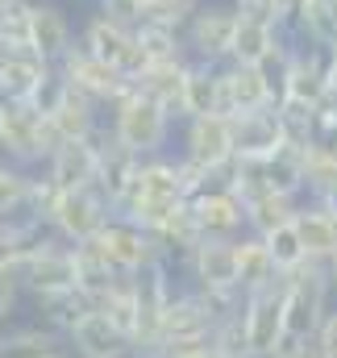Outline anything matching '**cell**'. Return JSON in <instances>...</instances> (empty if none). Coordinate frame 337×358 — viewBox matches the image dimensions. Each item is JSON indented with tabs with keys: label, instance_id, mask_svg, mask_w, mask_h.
I'll use <instances>...</instances> for the list:
<instances>
[{
	"label": "cell",
	"instance_id": "cell-18",
	"mask_svg": "<svg viewBox=\"0 0 337 358\" xmlns=\"http://www.w3.org/2000/svg\"><path fill=\"white\" fill-rule=\"evenodd\" d=\"M217 325H221V321H217L213 304L204 300V292H196V287H179V292L171 296V304H167V317H163V342H159V350L171 346V342L213 338Z\"/></svg>",
	"mask_w": 337,
	"mask_h": 358
},
{
	"label": "cell",
	"instance_id": "cell-9",
	"mask_svg": "<svg viewBox=\"0 0 337 358\" xmlns=\"http://www.w3.org/2000/svg\"><path fill=\"white\" fill-rule=\"evenodd\" d=\"M92 242L104 250V259L121 271V275H138V271H146V267H155V263L167 259L163 246H159V238H155L146 225H138V221H129V217H121V213H113L108 225H104Z\"/></svg>",
	"mask_w": 337,
	"mask_h": 358
},
{
	"label": "cell",
	"instance_id": "cell-46",
	"mask_svg": "<svg viewBox=\"0 0 337 358\" xmlns=\"http://www.w3.org/2000/svg\"><path fill=\"white\" fill-rule=\"evenodd\" d=\"M96 4H100V13L121 17V21H129V25H138L142 13H146V0H96Z\"/></svg>",
	"mask_w": 337,
	"mask_h": 358
},
{
	"label": "cell",
	"instance_id": "cell-31",
	"mask_svg": "<svg viewBox=\"0 0 337 358\" xmlns=\"http://www.w3.org/2000/svg\"><path fill=\"white\" fill-rule=\"evenodd\" d=\"M125 275L113 267L108 259H104V250L96 246V242H84V246H76V287L84 292L92 304H100L117 283H121Z\"/></svg>",
	"mask_w": 337,
	"mask_h": 358
},
{
	"label": "cell",
	"instance_id": "cell-30",
	"mask_svg": "<svg viewBox=\"0 0 337 358\" xmlns=\"http://www.w3.org/2000/svg\"><path fill=\"white\" fill-rule=\"evenodd\" d=\"M221 113V67L217 63H187V84H183V121L192 117H213Z\"/></svg>",
	"mask_w": 337,
	"mask_h": 358
},
{
	"label": "cell",
	"instance_id": "cell-45",
	"mask_svg": "<svg viewBox=\"0 0 337 358\" xmlns=\"http://www.w3.org/2000/svg\"><path fill=\"white\" fill-rule=\"evenodd\" d=\"M238 8V17L246 21H266V25H279L283 29V17H279V4L275 0H229Z\"/></svg>",
	"mask_w": 337,
	"mask_h": 358
},
{
	"label": "cell",
	"instance_id": "cell-27",
	"mask_svg": "<svg viewBox=\"0 0 337 358\" xmlns=\"http://www.w3.org/2000/svg\"><path fill=\"white\" fill-rule=\"evenodd\" d=\"M296 229H300V242H304V250H308L313 263L329 267L337 259V217L325 213L313 196H304V204L296 213Z\"/></svg>",
	"mask_w": 337,
	"mask_h": 358
},
{
	"label": "cell",
	"instance_id": "cell-2",
	"mask_svg": "<svg viewBox=\"0 0 337 358\" xmlns=\"http://www.w3.org/2000/svg\"><path fill=\"white\" fill-rule=\"evenodd\" d=\"M0 155L21 163V167H46L55 159V150L63 146V134L55 129V121L34 104V100H0Z\"/></svg>",
	"mask_w": 337,
	"mask_h": 358
},
{
	"label": "cell",
	"instance_id": "cell-23",
	"mask_svg": "<svg viewBox=\"0 0 337 358\" xmlns=\"http://www.w3.org/2000/svg\"><path fill=\"white\" fill-rule=\"evenodd\" d=\"M67 342H71V355L80 358H134V342L100 308L80 317V325L67 334Z\"/></svg>",
	"mask_w": 337,
	"mask_h": 358
},
{
	"label": "cell",
	"instance_id": "cell-48",
	"mask_svg": "<svg viewBox=\"0 0 337 358\" xmlns=\"http://www.w3.org/2000/svg\"><path fill=\"white\" fill-rule=\"evenodd\" d=\"M317 346L325 350V358H337V308H329V317H325V325L317 334Z\"/></svg>",
	"mask_w": 337,
	"mask_h": 358
},
{
	"label": "cell",
	"instance_id": "cell-6",
	"mask_svg": "<svg viewBox=\"0 0 337 358\" xmlns=\"http://www.w3.org/2000/svg\"><path fill=\"white\" fill-rule=\"evenodd\" d=\"M80 42H84L96 59L121 67V76H125L129 84H138V76L150 67L146 50L138 46V25H129V21H121V17H108V13H100V8L80 25Z\"/></svg>",
	"mask_w": 337,
	"mask_h": 358
},
{
	"label": "cell",
	"instance_id": "cell-8",
	"mask_svg": "<svg viewBox=\"0 0 337 358\" xmlns=\"http://www.w3.org/2000/svg\"><path fill=\"white\" fill-rule=\"evenodd\" d=\"M279 92H283V100L321 108L329 100V50L292 38V50L279 67Z\"/></svg>",
	"mask_w": 337,
	"mask_h": 358
},
{
	"label": "cell",
	"instance_id": "cell-43",
	"mask_svg": "<svg viewBox=\"0 0 337 358\" xmlns=\"http://www.w3.org/2000/svg\"><path fill=\"white\" fill-rule=\"evenodd\" d=\"M29 17L34 0H13L0 8V46H29Z\"/></svg>",
	"mask_w": 337,
	"mask_h": 358
},
{
	"label": "cell",
	"instance_id": "cell-33",
	"mask_svg": "<svg viewBox=\"0 0 337 358\" xmlns=\"http://www.w3.org/2000/svg\"><path fill=\"white\" fill-rule=\"evenodd\" d=\"M283 275L275 267V259H271V246H266V238H238V283H242V292L250 296L258 287H271V283H279Z\"/></svg>",
	"mask_w": 337,
	"mask_h": 358
},
{
	"label": "cell",
	"instance_id": "cell-39",
	"mask_svg": "<svg viewBox=\"0 0 337 358\" xmlns=\"http://www.w3.org/2000/svg\"><path fill=\"white\" fill-rule=\"evenodd\" d=\"M96 308H100V313H104V317H108V321H113V325L129 338V342H134V329H138V296H134V275H125V279H121V283H117V287H113V292L96 304Z\"/></svg>",
	"mask_w": 337,
	"mask_h": 358
},
{
	"label": "cell",
	"instance_id": "cell-19",
	"mask_svg": "<svg viewBox=\"0 0 337 358\" xmlns=\"http://www.w3.org/2000/svg\"><path fill=\"white\" fill-rule=\"evenodd\" d=\"M96 150H100V171H96V187L113 200V208L125 200V192H129V183L138 176V167H142V155L138 150H129L117 134H113V125H108V117H104V125H100V134H96Z\"/></svg>",
	"mask_w": 337,
	"mask_h": 358
},
{
	"label": "cell",
	"instance_id": "cell-12",
	"mask_svg": "<svg viewBox=\"0 0 337 358\" xmlns=\"http://www.w3.org/2000/svg\"><path fill=\"white\" fill-rule=\"evenodd\" d=\"M113 213H117V208H113V200H108L100 187H76V192H63V196H59L55 217H50V229H55L63 242L84 246V242H92V238L108 225Z\"/></svg>",
	"mask_w": 337,
	"mask_h": 358
},
{
	"label": "cell",
	"instance_id": "cell-38",
	"mask_svg": "<svg viewBox=\"0 0 337 358\" xmlns=\"http://www.w3.org/2000/svg\"><path fill=\"white\" fill-rule=\"evenodd\" d=\"M138 46L146 50L150 63H183V59H192L187 42H183V29L155 25V21H138Z\"/></svg>",
	"mask_w": 337,
	"mask_h": 358
},
{
	"label": "cell",
	"instance_id": "cell-47",
	"mask_svg": "<svg viewBox=\"0 0 337 358\" xmlns=\"http://www.w3.org/2000/svg\"><path fill=\"white\" fill-rule=\"evenodd\" d=\"M275 358H325V350L317 346V338H304V342L300 338H287Z\"/></svg>",
	"mask_w": 337,
	"mask_h": 358
},
{
	"label": "cell",
	"instance_id": "cell-7",
	"mask_svg": "<svg viewBox=\"0 0 337 358\" xmlns=\"http://www.w3.org/2000/svg\"><path fill=\"white\" fill-rule=\"evenodd\" d=\"M175 279H171V259L134 275V296H138V329H134V358H155L163 342V317L175 296Z\"/></svg>",
	"mask_w": 337,
	"mask_h": 358
},
{
	"label": "cell",
	"instance_id": "cell-24",
	"mask_svg": "<svg viewBox=\"0 0 337 358\" xmlns=\"http://www.w3.org/2000/svg\"><path fill=\"white\" fill-rule=\"evenodd\" d=\"M50 179L63 187V192H76V187H96V171H100V150H96V138H71L55 150V159L46 163Z\"/></svg>",
	"mask_w": 337,
	"mask_h": 358
},
{
	"label": "cell",
	"instance_id": "cell-13",
	"mask_svg": "<svg viewBox=\"0 0 337 358\" xmlns=\"http://www.w3.org/2000/svg\"><path fill=\"white\" fill-rule=\"evenodd\" d=\"M59 71L67 76V84H71V88H80L84 96H92V100H96V104H104V108H113L121 96H129V92H134V84L121 76V67H113V63L96 59L84 42H76V46L67 50V59L59 63Z\"/></svg>",
	"mask_w": 337,
	"mask_h": 358
},
{
	"label": "cell",
	"instance_id": "cell-35",
	"mask_svg": "<svg viewBox=\"0 0 337 358\" xmlns=\"http://www.w3.org/2000/svg\"><path fill=\"white\" fill-rule=\"evenodd\" d=\"M292 38L300 42H313L321 50H334L337 46V0H308L296 29H287Z\"/></svg>",
	"mask_w": 337,
	"mask_h": 358
},
{
	"label": "cell",
	"instance_id": "cell-17",
	"mask_svg": "<svg viewBox=\"0 0 337 358\" xmlns=\"http://www.w3.org/2000/svg\"><path fill=\"white\" fill-rule=\"evenodd\" d=\"M179 155L187 163L204 167V171H217V167L234 163L238 155H234V125H229V117L213 113V117L183 121V146H179Z\"/></svg>",
	"mask_w": 337,
	"mask_h": 358
},
{
	"label": "cell",
	"instance_id": "cell-11",
	"mask_svg": "<svg viewBox=\"0 0 337 358\" xmlns=\"http://www.w3.org/2000/svg\"><path fill=\"white\" fill-rule=\"evenodd\" d=\"M238 8L234 4H217L208 0L183 29V42H187V55L200 59V63H217L225 67L229 55H234V38H238Z\"/></svg>",
	"mask_w": 337,
	"mask_h": 358
},
{
	"label": "cell",
	"instance_id": "cell-32",
	"mask_svg": "<svg viewBox=\"0 0 337 358\" xmlns=\"http://www.w3.org/2000/svg\"><path fill=\"white\" fill-rule=\"evenodd\" d=\"M300 204H304L300 196L262 192V196H254L250 204H246V229H250L254 238H271L275 229H283V225H292V221H296Z\"/></svg>",
	"mask_w": 337,
	"mask_h": 358
},
{
	"label": "cell",
	"instance_id": "cell-14",
	"mask_svg": "<svg viewBox=\"0 0 337 358\" xmlns=\"http://www.w3.org/2000/svg\"><path fill=\"white\" fill-rule=\"evenodd\" d=\"M246 334H250V355L254 358H275L279 346L287 342V317H283V279L271 287H258L242 304Z\"/></svg>",
	"mask_w": 337,
	"mask_h": 358
},
{
	"label": "cell",
	"instance_id": "cell-34",
	"mask_svg": "<svg viewBox=\"0 0 337 358\" xmlns=\"http://www.w3.org/2000/svg\"><path fill=\"white\" fill-rule=\"evenodd\" d=\"M150 234L159 238V246H163V255H167L171 263H175V259H183V255H192V250L204 242V234H200V225H196L192 204H179V208H175L171 217H163Z\"/></svg>",
	"mask_w": 337,
	"mask_h": 358
},
{
	"label": "cell",
	"instance_id": "cell-4",
	"mask_svg": "<svg viewBox=\"0 0 337 358\" xmlns=\"http://www.w3.org/2000/svg\"><path fill=\"white\" fill-rule=\"evenodd\" d=\"M329 296L334 279L325 263H304V267L283 275V317H287V338H317L325 317H329Z\"/></svg>",
	"mask_w": 337,
	"mask_h": 358
},
{
	"label": "cell",
	"instance_id": "cell-22",
	"mask_svg": "<svg viewBox=\"0 0 337 358\" xmlns=\"http://www.w3.org/2000/svg\"><path fill=\"white\" fill-rule=\"evenodd\" d=\"M76 42H80V38H76L71 17H67L55 0H34V17H29V46H34L46 63H55V67H59Z\"/></svg>",
	"mask_w": 337,
	"mask_h": 358
},
{
	"label": "cell",
	"instance_id": "cell-55",
	"mask_svg": "<svg viewBox=\"0 0 337 358\" xmlns=\"http://www.w3.org/2000/svg\"><path fill=\"white\" fill-rule=\"evenodd\" d=\"M0 121H4V113H0Z\"/></svg>",
	"mask_w": 337,
	"mask_h": 358
},
{
	"label": "cell",
	"instance_id": "cell-1",
	"mask_svg": "<svg viewBox=\"0 0 337 358\" xmlns=\"http://www.w3.org/2000/svg\"><path fill=\"white\" fill-rule=\"evenodd\" d=\"M179 204H187L183 163H179V155H155V159H142V167H138V176L129 183L125 200L117 204V213L138 221V225H146V229H155Z\"/></svg>",
	"mask_w": 337,
	"mask_h": 358
},
{
	"label": "cell",
	"instance_id": "cell-5",
	"mask_svg": "<svg viewBox=\"0 0 337 358\" xmlns=\"http://www.w3.org/2000/svg\"><path fill=\"white\" fill-rule=\"evenodd\" d=\"M108 125H113V134H117L129 150H138L142 159L167 155L171 134H175V117H171L159 100H150L146 92H138V88L129 92V96H121V100L108 108Z\"/></svg>",
	"mask_w": 337,
	"mask_h": 358
},
{
	"label": "cell",
	"instance_id": "cell-21",
	"mask_svg": "<svg viewBox=\"0 0 337 358\" xmlns=\"http://www.w3.org/2000/svg\"><path fill=\"white\" fill-rule=\"evenodd\" d=\"M50 67L34 46H0V100H34Z\"/></svg>",
	"mask_w": 337,
	"mask_h": 358
},
{
	"label": "cell",
	"instance_id": "cell-26",
	"mask_svg": "<svg viewBox=\"0 0 337 358\" xmlns=\"http://www.w3.org/2000/svg\"><path fill=\"white\" fill-rule=\"evenodd\" d=\"M63 80H67V76H63ZM46 117L55 121V129L63 134V142H71V138H96V134H100V125H104V117H108V108H104V104H96L92 96H84L80 88H71V84H67L63 100H59Z\"/></svg>",
	"mask_w": 337,
	"mask_h": 358
},
{
	"label": "cell",
	"instance_id": "cell-44",
	"mask_svg": "<svg viewBox=\"0 0 337 358\" xmlns=\"http://www.w3.org/2000/svg\"><path fill=\"white\" fill-rule=\"evenodd\" d=\"M21 296H25L21 271H17V267H0V325H8V317L17 313Z\"/></svg>",
	"mask_w": 337,
	"mask_h": 358
},
{
	"label": "cell",
	"instance_id": "cell-50",
	"mask_svg": "<svg viewBox=\"0 0 337 358\" xmlns=\"http://www.w3.org/2000/svg\"><path fill=\"white\" fill-rule=\"evenodd\" d=\"M329 96H337V59L329 55Z\"/></svg>",
	"mask_w": 337,
	"mask_h": 358
},
{
	"label": "cell",
	"instance_id": "cell-53",
	"mask_svg": "<svg viewBox=\"0 0 337 358\" xmlns=\"http://www.w3.org/2000/svg\"><path fill=\"white\" fill-rule=\"evenodd\" d=\"M329 55H334V59H337V46H334V50H329Z\"/></svg>",
	"mask_w": 337,
	"mask_h": 358
},
{
	"label": "cell",
	"instance_id": "cell-41",
	"mask_svg": "<svg viewBox=\"0 0 337 358\" xmlns=\"http://www.w3.org/2000/svg\"><path fill=\"white\" fill-rule=\"evenodd\" d=\"M208 0H146V13L142 21H155V25H171V29H187V21L204 8Z\"/></svg>",
	"mask_w": 337,
	"mask_h": 358
},
{
	"label": "cell",
	"instance_id": "cell-51",
	"mask_svg": "<svg viewBox=\"0 0 337 358\" xmlns=\"http://www.w3.org/2000/svg\"><path fill=\"white\" fill-rule=\"evenodd\" d=\"M329 279H334V296H337V259L329 263Z\"/></svg>",
	"mask_w": 337,
	"mask_h": 358
},
{
	"label": "cell",
	"instance_id": "cell-37",
	"mask_svg": "<svg viewBox=\"0 0 337 358\" xmlns=\"http://www.w3.org/2000/svg\"><path fill=\"white\" fill-rule=\"evenodd\" d=\"M38 304V317H42V325H50V329H59L63 338L80 325V317L92 313L96 304L87 300L84 292L76 287V292H59V296H46V300H34Z\"/></svg>",
	"mask_w": 337,
	"mask_h": 358
},
{
	"label": "cell",
	"instance_id": "cell-28",
	"mask_svg": "<svg viewBox=\"0 0 337 358\" xmlns=\"http://www.w3.org/2000/svg\"><path fill=\"white\" fill-rule=\"evenodd\" d=\"M0 346H4V358H67L71 355V342L59 334V329H50V325H17V329H8L4 338H0Z\"/></svg>",
	"mask_w": 337,
	"mask_h": 358
},
{
	"label": "cell",
	"instance_id": "cell-3",
	"mask_svg": "<svg viewBox=\"0 0 337 358\" xmlns=\"http://www.w3.org/2000/svg\"><path fill=\"white\" fill-rule=\"evenodd\" d=\"M17 271H21L25 296H34V300L76 292V246L63 242L50 225H38L29 234V246H25Z\"/></svg>",
	"mask_w": 337,
	"mask_h": 358
},
{
	"label": "cell",
	"instance_id": "cell-36",
	"mask_svg": "<svg viewBox=\"0 0 337 358\" xmlns=\"http://www.w3.org/2000/svg\"><path fill=\"white\" fill-rule=\"evenodd\" d=\"M29 187H34V171L0 155V221H25Z\"/></svg>",
	"mask_w": 337,
	"mask_h": 358
},
{
	"label": "cell",
	"instance_id": "cell-20",
	"mask_svg": "<svg viewBox=\"0 0 337 358\" xmlns=\"http://www.w3.org/2000/svg\"><path fill=\"white\" fill-rule=\"evenodd\" d=\"M292 50V34L279 29V25H266V21H238V38H234V55L229 63H242V67H283Z\"/></svg>",
	"mask_w": 337,
	"mask_h": 358
},
{
	"label": "cell",
	"instance_id": "cell-40",
	"mask_svg": "<svg viewBox=\"0 0 337 358\" xmlns=\"http://www.w3.org/2000/svg\"><path fill=\"white\" fill-rule=\"evenodd\" d=\"M266 246H271V259H275L279 275H287V271H296V267H304V263H308V250H304V242H300L296 221H292V225H283V229H275V234L266 238Z\"/></svg>",
	"mask_w": 337,
	"mask_h": 358
},
{
	"label": "cell",
	"instance_id": "cell-16",
	"mask_svg": "<svg viewBox=\"0 0 337 358\" xmlns=\"http://www.w3.org/2000/svg\"><path fill=\"white\" fill-rule=\"evenodd\" d=\"M187 204H192V213H196L200 234L213 238V242H238V238L250 234V229H246V204H242L225 183H208V187L196 192Z\"/></svg>",
	"mask_w": 337,
	"mask_h": 358
},
{
	"label": "cell",
	"instance_id": "cell-10",
	"mask_svg": "<svg viewBox=\"0 0 337 358\" xmlns=\"http://www.w3.org/2000/svg\"><path fill=\"white\" fill-rule=\"evenodd\" d=\"M279 100H283L279 67H242V63L221 67V117L262 113V108H275Z\"/></svg>",
	"mask_w": 337,
	"mask_h": 358
},
{
	"label": "cell",
	"instance_id": "cell-49",
	"mask_svg": "<svg viewBox=\"0 0 337 358\" xmlns=\"http://www.w3.org/2000/svg\"><path fill=\"white\" fill-rule=\"evenodd\" d=\"M313 200H317V204H321L325 213H334V217H337V187H329V192H321V196H313Z\"/></svg>",
	"mask_w": 337,
	"mask_h": 358
},
{
	"label": "cell",
	"instance_id": "cell-29",
	"mask_svg": "<svg viewBox=\"0 0 337 358\" xmlns=\"http://www.w3.org/2000/svg\"><path fill=\"white\" fill-rule=\"evenodd\" d=\"M187 63H192V59H183V63H150V67L138 76V84H134V88L146 92L150 100H159L175 121H183V84H187Z\"/></svg>",
	"mask_w": 337,
	"mask_h": 358
},
{
	"label": "cell",
	"instance_id": "cell-15",
	"mask_svg": "<svg viewBox=\"0 0 337 358\" xmlns=\"http://www.w3.org/2000/svg\"><path fill=\"white\" fill-rule=\"evenodd\" d=\"M179 271H183L187 287H200V292H242V283H238V242L204 238L192 255L179 259Z\"/></svg>",
	"mask_w": 337,
	"mask_h": 358
},
{
	"label": "cell",
	"instance_id": "cell-42",
	"mask_svg": "<svg viewBox=\"0 0 337 358\" xmlns=\"http://www.w3.org/2000/svg\"><path fill=\"white\" fill-rule=\"evenodd\" d=\"M59 196H63V187L50 179V171H46V167H42V171H34V187H29V208H25V221H42V225H50Z\"/></svg>",
	"mask_w": 337,
	"mask_h": 358
},
{
	"label": "cell",
	"instance_id": "cell-56",
	"mask_svg": "<svg viewBox=\"0 0 337 358\" xmlns=\"http://www.w3.org/2000/svg\"><path fill=\"white\" fill-rule=\"evenodd\" d=\"M304 4H308V0H304Z\"/></svg>",
	"mask_w": 337,
	"mask_h": 358
},
{
	"label": "cell",
	"instance_id": "cell-25",
	"mask_svg": "<svg viewBox=\"0 0 337 358\" xmlns=\"http://www.w3.org/2000/svg\"><path fill=\"white\" fill-rule=\"evenodd\" d=\"M229 125H234V155L238 159H266V155H275L283 146V129H279L275 108L229 117Z\"/></svg>",
	"mask_w": 337,
	"mask_h": 358
},
{
	"label": "cell",
	"instance_id": "cell-54",
	"mask_svg": "<svg viewBox=\"0 0 337 358\" xmlns=\"http://www.w3.org/2000/svg\"><path fill=\"white\" fill-rule=\"evenodd\" d=\"M0 358H4V346H0Z\"/></svg>",
	"mask_w": 337,
	"mask_h": 358
},
{
	"label": "cell",
	"instance_id": "cell-52",
	"mask_svg": "<svg viewBox=\"0 0 337 358\" xmlns=\"http://www.w3.org/2000/svg\"><path fill=\"white\" fill-rule=\"evenodd\" d=\"M4 4H13V0H0V8H4Z\"/></svg>",
	"mask_w": 337,
	"mask_h": 358
}]
</instances>
